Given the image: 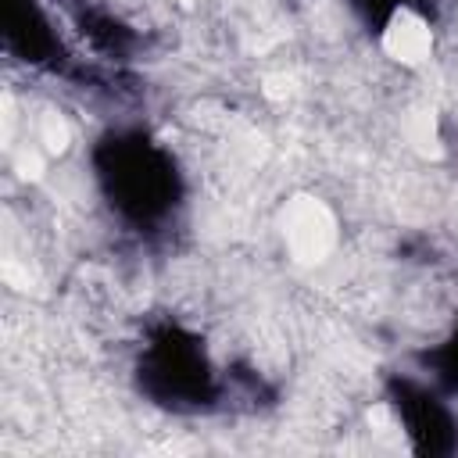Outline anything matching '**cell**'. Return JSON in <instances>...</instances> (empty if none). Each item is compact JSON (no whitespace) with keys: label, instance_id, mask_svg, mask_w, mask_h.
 Here are the masks:
<instances>
[{"label":"cell","instance_id":"1","mask_svg":"<svg viewBox=\"0 0 458 458\" xmlns=\"http://www.w3.org/2000/svg\"><path fill=\"white\" fill-rule=\"evenodd\" d=\"M107 143L111 147L97 150V179L111 197V208L136 225L165 218L175 204L172 197L179 186L172 157L140 132L111 136Z\"/></svg>","mask_w":458,"mask_h":458},{"label":"cell","instance_id":"2","mask_svg":"<svg viewBox=\"0 0 458 458\" xmlns=\"http://www.w3.org/2000/svg\"><path fill=\"white\" fill-rule=\"evenodd\" d=\"M394 411H397V426L411 437L415 451H451V447H458L454 415L426 386L397 383L394 386Z\"/></svg>","mask_w":458,"mask_h":458}]
</instances>
